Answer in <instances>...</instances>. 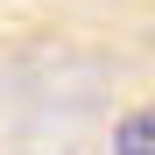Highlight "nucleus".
Returning a JSON list of instances; mask_svg holds the SVG:
<instances>
[{
	"mask_svg": "<svg viewBox=\"0 0 155 155\" xmlns=\"http://www.w3.org/2000/svg\"><path fill=\"white\" fill-rule=\"evenodd\" d=\"M113 155H155V106L127 113V120L113 127Z\"/></svg>",
	"mask_w": 155,
	"mask_h": 155,
	"instance_id": "f257e3e1",
	"label": "nucleus"
}]
</instances>
